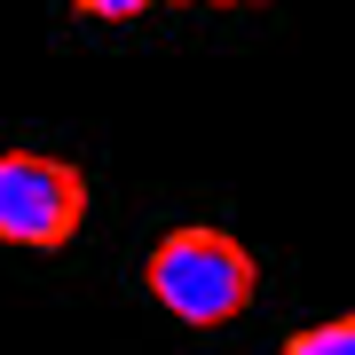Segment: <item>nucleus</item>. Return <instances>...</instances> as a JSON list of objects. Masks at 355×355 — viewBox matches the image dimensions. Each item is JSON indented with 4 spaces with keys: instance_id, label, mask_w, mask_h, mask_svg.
Here are the masks:
<instances>
[{
    "instance_id": "3",
    "label": "nucleus",
    "mask_w": 355,
    "mask_h": 355,
    "mask_svg": "<svg viewBox=\"0 0 355 355\" xmlns=\"http://www.w3.org/2000/svg\"><path fill=\"white\" fill-rule=\"evenodd\" d=\"M284 355H355V316H340V324H308V331H292V340H284Z\"/></svg>"
},
{
    "instance_id": "4",
    "label": "nucleus",
    "mask_w": 355,
    "mask_h": 355,
    "mask_svg": "<svg viewBox=\"0 0 355 355\" xmlns=\"http://www.w3.org/2000/svg\"><path fill=\"white\" fill-rule=\"evenodd\" d=\"M79 16H103V24H135V16H150L158 0H71Z\"/></svg>"
},
{
    "instance_id": "2",
    "label": "nucleus",
    "mask_w": 355,
    "mask_h": 355,
    "mask_svg": "<svg viewBox=\"0 0 355 355\" xmlns=\"http://www.w3.org/2000/svg\"><path fill=\"white\" fill-rule=\"evenodd\" d=\"M87 221V174L48 150H0V245L55 253Z\"/></svg>"
},
{
    "instance_id": "1",
    "label": "nucleus",
    "mask_w": 355,
    "mask_h": 355,
    "mask_svg": "<svg viewBox=\"0 0 355 355\" xmlns=\"http://www.w3.org/2000/svg\"><path fill=\"white\" fill-rule=\"evenodd\" d=\"M142 284H150V300L174 324L221 331V324H237L253 308L261 268H253V253L229 229H166L150 245V261H142Z\"/></svg>"
},
{
    "instance_id": "5",
    "label": "nucleus",
    "mask_w": 355,
    "mask_h": 355,
    "mask_svg": "<svg viewBox=\"0 0 355 355\" xmlns=\"http://www.w3.org/2000/svg\"><path fill=\"white\" fill-rule=\"evenodd\" d=\"M214 8H253V0H214Z\"/></svg>"
}]
</instances>
